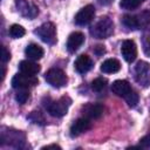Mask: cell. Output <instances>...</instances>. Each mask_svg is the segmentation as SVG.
<instances>
[{
	"label": "cell",
	"mask_w": 150,
	"mask_h": 150,
	"mask_svg": "<svg viewBox=\"0 0 150 150\" xmlns=\"http://www.w3.org/2000/svg\"><path fill=\"white\" fill-rule=\"evenodd\" d=\"M9 59H11V53L7 50V48L6 47H1V61H2V63H6L7 61H9Z\"/></svg>",
	"instance_id": "obj_24"
},
{
	"label": "cell",
	"mask_w": 150,
	"mask_h": 150,
	"mask_svg": "<svg viewBox=\"0 0 150 150\" xmlns=\"http://www.w3.org/2000/svg\"><path fill=\"white\" fill-rule=\"evenodd\" d=\"M25 53H26V55H27L29 59H32V60H40V59L43 56V54H45L43 48H42L41 46L36 45V43H30V45H28V46L26 47V49H25Z\"/></svg>",
	"instance_id": "obj_18"
},
{
	"label": "cell",
	"mask_w": 150,
	"mask_h": 150,
	"mask_svg": "<svg viewBox=\"0 0 150 150\" xmlns=\"http://www.w3.org/2000/svg\"><path fill=\"white\" fill-rule=\"evenodd\" d=\"M139 145L142 148H148V149L150 148V132L146 136H144L143 138L139 139Z\"/></svg>",
	"instance_id": "obj_25"
},
{
	"label": "cell",
	"mask_w": 150,
	"mask_h": 150,
	"mask_svg": "<svg viewBox=\"0 0 150 150\" xmlns=\"http://www.w3.org/2000/svg\"><path fill=\"white\" fill-rule=\"evenodd\" d=\"M90 127H91V124H90L89 118H87V117L79 118L70 127V136L71 137H76V136L86 132L87 130H89Z\"/></svg>",
	"instance_id": "obj_12"
},
{
	"label": "cell",
	"mask_w": 150,
	"mask_h": 150,
	"mask_svg": "<svg viewBox=\"0 0 150 150\" xmlns=\"http://www.w3.org/2000/svg\"><path fill=\"white\" fill-rule=\"evenodd\" d=\"M8 33H9V35H11V38H13V39H20V38H22V36L25 35L26 30H25V28H23L22 26L15 23V25H12V26L9 27Z\"/></svg>",
	"instance_id": "obj_19"
},
{
	"label": "cell",
	"mask_w": 150,
	"mask_h": 150,
	"mask_svg": "<svg viewBox=\"0 0 150 150\" xmlns=\"http://www.w3.org/2000/svg\"><path fill=\"white\" fill-rule=\"evenodd\" d=\"M34 34L38 35L43 42L48 45H54L56 42V27L53 22H45L34 30Z\"/></svg>",
	"instance_id": "obj_4"
},
{
	"label": "cell",
	"mask_w": 150,
	"mask_h": 150,
	"mask_svg": "<svg viewBox=\"0 0 150 150\" xmlns=\"http://www.w3.org/2000/svg\"><path fill=\"white\" fill-rule=\"evenodd\" d=\"M19 69H20V71H21V73H23V74L35 76V75L40 71L41 67H40L38 63L33 62V61L23 60V61H21V62L19 63Z\"/></svg>",
	"instance_id": "obj_16"
},
{
	"label": "cell",
	"mask_w": 150,
	"mask_h": 150,
	"mask_svg": "<svg viewBox=\"0 0 150 150\" xmlns=\"http://www.w3.org/2000/svg\"><path fill=\"white\" fill-rule=\"evenodd\" d=\"M121 53L127 62H134L137 56V47L132 40H124L121 46Z\"/></svg>",
	"instance_id": "obj_10"
},
{
	"label": "cell",
	"mask_w": 150,
	"mask_h": 150,
	"mask_svg": "<svg viewBox=\"0 0 150 150\" xmlns=\"http://www.w3.org/2000/svg\"><path fill=\"white\" fill-rule=\"evenodd\" d=\"M142 4V0H121L120 7L122 9H136Z\"/></svg>",
	"instance_id": "obj_20"
},
{
	"label": "cell",
	"mask_w": 150,
	"mask_h": 150,
	"mask_svg": "<svg viewBox=\"0 0 150 150\" xmlns=\"http://www.w3.org/2000/svg\"><path fill=\"white\" fill-rule=\"evenodd\" d=\"M135 80L143 87L150 86V63L139 61L135 66Z\"/></svg>",
	"instance_id": "obj_6"
},
{
	"label": "cell",
	"mask_w": 150,
	"mask_h": 150,
	"mask_svg": "<svg viewBox=\"0 0 150 150\" xmlns=\"http://www.w3.org/2000/svg\"><path fill=\"white\" fill-rule=\"evenodd\" d=\"M121 69V63L116 59H107L101 64V71L105 74H114Z\"/></svg>",
	"instance_id": "obj_17"
},
{
	"label": "cell",
	"mask_w": 150,
	"mask_h": 150,
	"mask_svg": "<svg viewBox=\"0 0 150 150\" xmlns=\"http://www.w3.org/2000/svg\"><path fill=\"white\" fill-rule=\"evenodd\" d=\"M131 90H132V89H131L129 82L125 81V80H116V81H114L112 84H111V91H112L115 95L121 96V97H123V98H124Z\"/></svg>",
	"instance_id": "obj_14"
},
{
	"label": "cell",
	"mask_w": 150,
	"mask_h": 150,
	"mask_svg": "<svg viewBox=\"0 0 150 150\" xmlns=\"http://www.w3.org/2000/svg\"><path fill=\"white\" fill-rule=\"evenodd\" d=\"M144 49L150 55V34L144 36Z\"/></svg>",
	"instance_id": "obj_27"
},
{
	"label": "cell",
	"mask_w": 150,
	"mask_h": 150,
	"mask_svg": "<svg viewBox=\"0 0 150 150\" xmlns=\"http://www.w3.org/2000/svg\"><path fill=\"white\" fill-rule=\"evenodd\" d=\"M94 53L97 55V56H101V55H103L104 53H105V49H104V46H101V45H98V46H96L95 48H94Z\"/></svg>",
	"instance_id": "obj_28"
},
{
	"label": "cell",
	"mask_w": 150,
	"mask_h": 150,
	"mask_svg": "<svg viewBox=\"0 0 150 150\" xmlns=\"http://www.w3.org/2000/svg\"><path fill=\"white\" fill-rule=\"evenodd\" d=\"M111 1H112V0H98V2H100L101 5H109Z\"/></svg>",
	"instance_id": "obj_30"
},
{
	"label": "cell",
	"mask_w": 150,
	"mask_h": 150,
	"mask_svg": "<svg viewBox=\"0 0 150 150\" xmlns=\"http://www.w3.org/2000/svg\"><path fill=\"white\" fill-rule=\"evenodd\" d=\"M38 84V79L32 75H27L23 73L15 74L12 79V87L14 89H28L29 87H34Z\"/></svg>",
	"instance_id": "obj_7"
},
{
	"label": "cell",
	"mask_w": 150,
	"mask_h": 150,
	"mask_svg": "<svg viewBox=\"0 0 150 150\" xmlns=\"http://www.w3.org/2000/svg\"><path fill=\"white\" fill-rule=\"evenodd\" d=\"M105 87H107V80H104L102 77H97L91 82V89L96 93L102 91Z\"/></svg>",
	"instance_id": "obj_21"
},
{
	"label": "cell",
	"mask_w": 150,
	"mask_h": 150,
	"mask_svg": "<svg viewBox=\"0 0 150 150\" xmlns=\"http://www.w3.org/2000/svg\"><path fill=\"white\" fill-rule=\"evenodd\" d=\"M112 32H114V22L108 16L101 18L90 28V34L96 39H107L112 34Z\"/></svg>",
	"instance_id": "obj_1"
},
{
	"label": "cell",
	"mask_w": 150,
	"mask_h": 150,
	"mask_svg": "<svg viewBox=\"0 0 150 150\" xmlns=\"http://www.w3.org/2000/svg\"><path fill=\"white\" fill-rule=\"evenodd\" d=\"M150 22V14L148 12H143L138 15H124L122 18V23L130 29H139L142 27H146Z\"/></svg>",
	"instance_id": "obj_3"
},
{
	"label": "cell",
	"mask_w": 150,
	"mask_h": 150,
	"mask_svg": "<svg viewBox=\"0 0 150 150\" xmlns=\"http://www.w3.org/2000/svg\"><path fill=\"white\" fill-rule=\"evenodd\" d=\"M82 114L89 120H96L102 116L103 107L98 103H87L82 107Z\"/></svg>",
	"instance_id": "obj_11"
},
{
	"label": "cell",
	"mask_w": 150,
	"mask_h": 150,
	"mask_svg": "<svg viewBox=\"0 0 150 150\" xmlns=\"http://www.w3.org/2000/svg\"><path fill=\"white\" fill-rule=\"evenodd\" d=\"M15 5H16V8L19 11V13L28 19H33L38 15L39 13V9L35 5L28 2L27 0H16L15 1Z\"/></svg>",
	"instance_id": "obj_9"
},
{
	"label": "cell",
	"mask_w": 150,
	"mask_h": 150,
	"mask_svg": "<svg viewBox=\"0 0 150 150\" xmlns=\"http://www.w3.org/2000/svg\"><path fill=\"white\" fill-rule=\"evenodd\" d=\"M42 150H45V149H61V146L60 145H56V144H50V145H46V146H42L41 148Z\"/></svg>",
	"instance_id": "obj_29"
},
{
	"label": "cell",
	"mask_w": 150,
	"mask_h": 150,
	"mask_svg": "<svg viewBox=\"0 0 150 150\" xmlns=\"http://www.w3.org/2000/svg\"><path fill=\"white\" fill-rule=\"evenodd\" d=\"M84 42V35L81 32H74L68 36L67 40V49L70 53H74L75 50H77L82 43Z\"/></svg>",
	"instance_id": "obj_13"
},
{
	"label": "cell",
	"mask_w": 150,
	"mask_h": 150,
	"mask_svg": "<svg viewBox=\"0 0 150 150\" xmlns=\"http://www.w3.org/2000/svg\"><path fill=\"white\" fill-rule=\"evenodd\" d=\"M95 16V7L93 5H87L81 8L75 15V23L79 26H86L91 22Z\"/></svg>",
	"instance_id": "obj_8"
},
{
	"label": "cell",
	"mask_w": 150,
	"mask_h": 150,
	"mask_svg": "<svg viewBox=\"0 0 150 150\" xmlns=\"http://www.w3.org/2000/svg\"><path fill=\"white\" fill-rule=\"evenodd\" d=\"M30 115H33V116H35V118L33 117V118H29V120H32L33 122H35V123H39V121H41V122H43V117L41 116V114H40V111H33Z\"/></svg>",
	"instance_id": "obj_26"
},
{
	"label": "cell",
	"mask_w": 150,
	"mask_h": 150,
	"mask_svg": "<svg viewBox=\"0 0 150 150\" xmlns=\"http://www.w3.org/2000/svg\"><path fill=\"white\" fill-rule=\"evenodd\" d=\"M45 80L47 81L48 84H50L52 87H55V88H60V87L66 86V83L68 81L67 75L64 74V71L59 69V68L49 69L45 74Z\"/></svg>",
	"instance_id": "obj_5"
},
{
	"label": "cell",
	"mask_w": 150,
	"mask_h": 150,
	"mask_svg": "<svg viewBox=\"0 0 150 150\" xmlns=\"http://www.w3.org/2000/svg\"><path fill=\"white\" fill-rule=\"evenodd\" d=\"M71 104V100L68 96H62L61 98H59L57 101H48V103H46V109L47 111L54 116V117H62L68 112V109Z\"/></svg>",
	"instance_id": "obj_2"
},
{
	"label": "cell",
	"mask_w": 150,
	"mask_h": 150,
	"mask_svg": "<svg viewBox=\"0 0 150 150\" xmlns=\"http://www.w3.org/2000/svg\"><path fill=\"white\" fill-rule=\"evenodd\" d=\"M28 97H29V91L27 89H18V93L15 95V100L18 103H20V104L26 103Z\"/></svg>",
	"instance_id": "obj_23"
},
{
	"label": "cell",
	"mask_w": 150,
	"mask_h": 150,
	"mask_svg": "<svg viewBox=\"0 0 150 150\" xmlns=\"http://www.w3.org/2000/svg\"><path fill=\"white\" fill-rule=\"evenodd\" d=\"M124 100H125V102L128 103V105H129V107L134 108V107H136V105H137L139 97H138V94H137V93H135L134 90H131V91H130V93L124 97Z\"/></svg>",
	"instance_id": "obj_22"
},
{
	"label": "cell",
	"mask_w": 150,
	"mask_h": 150,
	"mask_svg": "<svg viewBox=\"0 0 150 150\" xmlns=\"http://www.w3.org/2000/svg\"><path fill=\"white\" fill-rule=\"evenodd\" d=\"M75 69L77 73L80 74H84L87 71H89L93 67V60L90 59V56L86 55V54H82L80 56H77V59L75 60Z\"/></svg>",
	"instance_id": "obj_15"
}]
</instances>
